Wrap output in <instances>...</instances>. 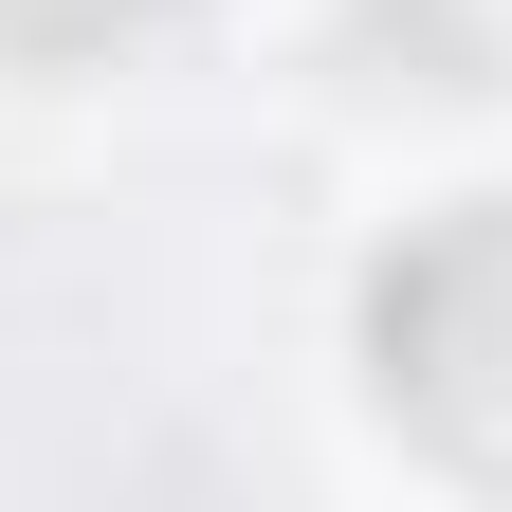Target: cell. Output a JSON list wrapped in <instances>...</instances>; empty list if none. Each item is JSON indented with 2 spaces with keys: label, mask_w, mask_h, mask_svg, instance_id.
<instances>
[{
  "label": "cell",
  "mask_w": 512,
  "mask_h": 512,
  "mask_svg": "<svg viewBox=\"0 0 512 512\" xmlns=\"http://www.w3.org/2000/svg\"><path fill=\"white\" fill-rule=\"evenodd\" d=\"M366 384L458 476H512V202H439L366 275Z\"/></svg>",
  "instance_id": "6da1fadb"
},
{
  "label": "cell",
  "mask_w": 512,
  "mask_h": 512,
  "mask_svg": "<svg viewBox=\"0 0 512 512\" xmlns=\"http://www.w3.org/2000/svg\"><path fill=\"white\" fill-rule=\"evenodd\" d=\"M147 19H165V0H0V55H110Z\"/></svg>",
  "instance_id": "7a4b0ae2"
}]
</instances>
